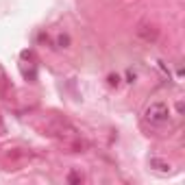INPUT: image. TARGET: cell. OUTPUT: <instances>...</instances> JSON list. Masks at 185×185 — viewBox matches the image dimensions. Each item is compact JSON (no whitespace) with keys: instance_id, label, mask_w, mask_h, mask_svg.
<instances>
[{"instance_id":"277c9868","label":"cell","mask_w":185,"mask_h":185,"mask_svg":"<svg viewBox=\"0 0 185 185\" xmlns=\"http://www.w3.org/2000/svg\"><path fill=\"white\" fill-rule=\"evenodd\" d=\"M126 79H129V83H135V79H137V72H135V70H129V72H126Z\"/></svg>"},{"instance_id":"5b68a950","label":"cell","mask_w":185,"mask_h":185,"mask_svg":"<svg viewBox=\"0 0 185 185\" xmlns=\"http://www.w3.org/2000/svg\"><path fill=\"white\" fill-rule=\"evenodd\" d=\"M59 44H61V46L65 48L68 44H70V37H68V35H59Z\"/></svg>"},{"instance_id":"8992f818","label":"cell","mask_w":185,"mask_h":185,"mask_svg":"<svg viewBox=\"0 0 185 185\" xmlns=\"http://www.w3.org/2000/svg\"><path fill=\"white\" fill-rule=\"evenodd\" d=\"M118 83H120V76L118 74H111L109 76V85H118Z\"/></svg>"},{"instance_id":"6da1fadb","label":"cell","mask_w":185,"mask_h":185,"mask_svg":"<svg viewBox=\"0 0 185 185\" xmlns=\"http://www.w3.org/2000/svg\"><path fill=\"white\" fill-rule=\"evenodd\" d=\"M144 116H146V120H148L150 124L161 126V124H166V122L170 120V109H168V105H166V102L157 100V102H150V105L146 107Z\"/></svg>"},{"instance_id":"3957f363","label":"cell","mask_w":185,"mask_h":185,"mask_svg":"<svg viewBox=\"0 0 185 185\" xmlns=\"http://www.w3.org/2000/svg\"><path fill=\"white\" fill-rule=\"evenodd\" d=\"M150 166L157 168L159 172H168V170H170V163H166V161H161V159H150Z\"/></svg>"},{"instance_id":"7a4b0ae2","label":"cell","mask_w":185,"mask_h":185,"mask_svg":"<svg viewBox=\"0 0 185 185\" xmlns=\"http://www.w3.org/2000/svg\"><path fill=\"white\" fill-rule=\"evenodd\" d=\"M137 35L141 39H146V42H155V39H157V28H155V26H139Z\"/></svg>"},{"instance_id":"52a82bcc","label":"cell","mask_w":185,"mask_h":185,"mask_svg":"<svg viewBox=\"0 0 185 185\" xmlns=\"http://www.w3.org/2000/svg\"><path fill=\"white\" fill-rule=\"evenodd\" d=\"M68 179H70L72 183H81V181H83V177H81V174H70Z\"/></svg>"}]
</instances>
